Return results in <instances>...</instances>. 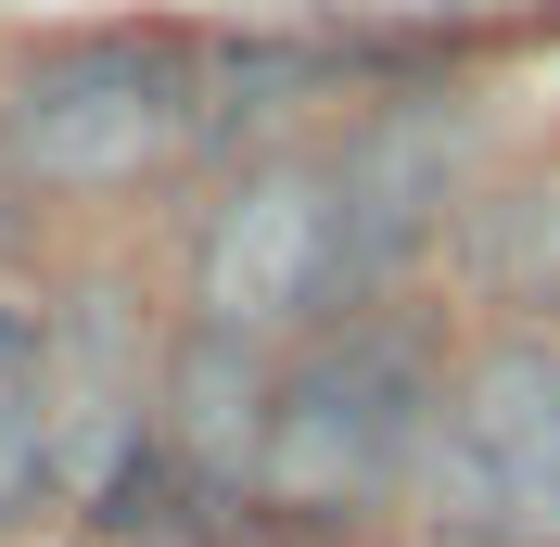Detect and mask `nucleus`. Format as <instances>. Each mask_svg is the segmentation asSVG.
I'll return each instance as SVG.
<instances>
[{
	"mask_svg": "<svg viewBox=\"0 0 560 547\" xmlns=\"http://www.w3.org/2000/svg\"><path fill=\"white\" fill-rule=\"evenodd\" d=\"M51 331L26 306H0V522L51 510Z\"/></svg>",
	"mask_w": 560,
	"mask_h": 547,
	"instance_id": "423d86ee",
	"label": "nucleus"
},
{
	"mask_svg": "<svg viewBox=\"0 0 560 547\" xmlns=\"http://www.w3.org/2000/svg\"><path fill=\"white\" fill-rule=\"evenodd\" d=\"M383 230L357 205L345 153H268V166L205 217L191 242V331H230V344H306L318 318H345L383 293Z\"/></svg>",
	"mask_w": 560,
	"mask_h": 547,
	"instance_id": "7ed1b4c3",
	"label": "nucleus"
},
{
	"mask_svg": "<svg viewBox=\"0 0 560 547\" xmlns=\"http://www.w3.org/2000/svg\"><path fill=\"white\" fill-rule=\"evenodd\" d=\"M395 510L446 547H560V331H485L433 370Z\"/></svg>",
	"mask_w": 560,
	"mask_h": 547,
	"instance_id": "20e7f679",
	"label": "nucleus"
},
{
	"mask_svg": "<svg viewBox=\"0 0 560 547\" xmlns=\"http://www.w3.org/2000/svg\"><path fill=\"white\" fill-rule=\"evenodd\" d=\"M268 344H230V331H178L166 370H153V433L178 445V472H205L243 497L255 484V420H268Z\"/></svg>",
	"mask_w": 560,
	"mask_h": 547,
	"instance_id": "39448f33",
	"label": "nucleus"
},
{
	"mask_svg": "<svg viewBox=\"0 0 560 547\" xmlns=\"http://www.w3.org/2000/svg\"><path fill=\"white\" fill-rule=\"evenodd\" d=\"M205 153V51L166 26H90L13 65L0 90V178L38 205H115Z\"/></svg>",
	"mask_w": 560,
	"mask_h": 547,
	"instance_id": "f03ea898",
	"label": "nucleus"
},
{
	"mask_svg": "<svg viewBox=\"0 0 560 547\" xmlns=\"http://www.w3.org/2000/svg\"><path fill=\"white\" fill-rule=\"evenodd\" d=\"M433 331L408 306H345L318 318L306 344H280L268 370V420H255V484L268 510L293 522H357V510H395L408 497V458H420V408H433Z\"/></svg>",
	"mask_w": 560,
	"mask_h": 547,
	"instance_id": "f257e3e1",
	"label": "nucleus"
},
{
	"mask_svg": "<svg viewBox=\"0 0 560 547\" xmlns=\"http://www.w3.org/2000/svg\"><path fill=\"white\" fill-rule=\"evenodd\" d=\"M471 268L497 306L560 318V191H485L471 205Z\"/></svg>",
	"mask_w": 560,
	"mask_h": 547,
	"instance_id": "0eeeda50",
	"label": "nucleus"
}]
</instances>
